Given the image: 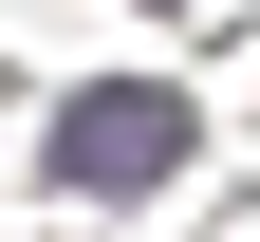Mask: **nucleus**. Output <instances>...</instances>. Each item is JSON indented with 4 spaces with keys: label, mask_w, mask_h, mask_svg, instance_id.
<instances>
[{
    "label": "nucleus",
    "mask_w": 260,
    "mask_h": 242,
    "mask_svg": "<svg viewBox=\"0 0 260 242\" xmlns=\"http://www.w3.org/2000/svg\"><path fill=\"white\" fill-rule=\"evenodd\" d=\"M38 168H56L75 205H130V186H168V168H186V93H149V75H112V93H56Z\"/></svg>",
    "instance_id": "1"
}]
</instances>
